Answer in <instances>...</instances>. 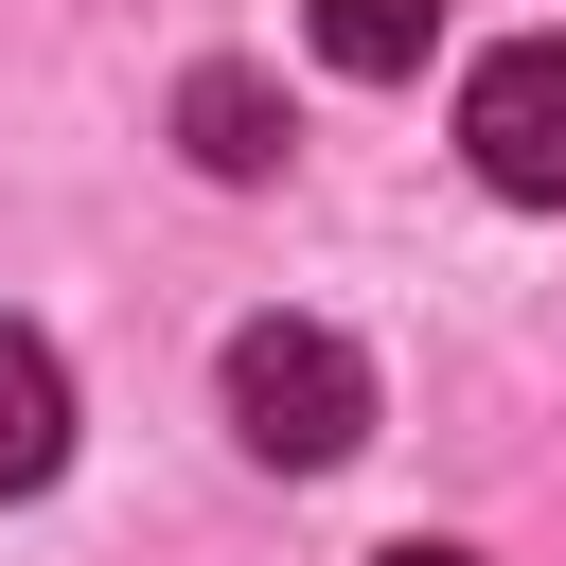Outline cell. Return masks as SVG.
I'll use <instances>...</instances> for the list:
<instances>
[{
    "instance_id": "1",
    "label": "cell",
    "mask_w": 566,
    "mask_h": 566,
    "mask_svg": "<svg viewBox=\"0 0 566 566\" xmlns=\"http://www.w3.org/2000/svg\"><path fill=\"white\" fill-rule=\"evenodd\" d=\"M230 442L283 460V478H336V460L371 442V354L318 336V318H248V336H230Z\"/></svg>"
},
{
    "instance_id": "2",
    "label": "cell",
    "mask_w": 566,
    "mask_h": 566,
    "mask_svg": "<svg viewBox=\"0 0 566 566\" xmlns=\"http://www.w3.org/2000/svg\"><path fill=\"white\" fill-rule=\"evenodd\" d=\"M460 159L513 212H566V35H513V53L460 71Z\"/></svg>"
},
{
    "instance_id": "3",
    "label": "cell",
    "mask_w": 566,
    "mask_h": 566,
    "mask_svg": "<svg viewBox=\"0 0 566 566\" xmlns=\"http://www.w3.org/2000/svg\"><path fill=\"white\" fill-rule=\"evenodd\" d=\"M53 460H71V371H53V336L0 318V495H35Z\"/></svg>"
},
{
    "instance_id": "4",
    "label": "cell",
    "mask_w": 566,
    "mask_h": 566,
    "mask_svg": "<svg viewBox=\"0 0 566 566\" xmlns=\"http://www.w3.org/2000/svg\"><path fill=\"white\" fill-rule=\"evenodd\" d=\"M177 142H195L212 177H283V88H265V71H195V88H177Z\"/></svg>"
},
{
    "instance_id": "5",
    "label": "cell",
    "mask_w": 566,
    "mask_h": 566,
    "mask_svg": "<svg viewBox=\"0 0 566 566\" xmlns=\"http://www.w3.org/2000/svg\"><path fill=\"white\" fill-rule=\"evenodd\" d=\"M318 18V53L354 71V88H389V71H424V35H442V0H301Z\"/></svg>"
},
{
    "instance_id": "6",
    "label": "cell",
    "mask_w": 566,
    "mask_h": 566,
    "mask_svg": "<svg viewBox=\"0 0 566 566\" xmlns=\"http://www.w3.org/2000/svg\"><path fill=\"white\" fill-rule=\"evenodd\" d=\"M371 566H478V548H371Z\"/></svg>"
}]
</instances>
